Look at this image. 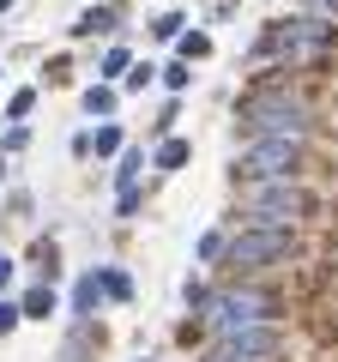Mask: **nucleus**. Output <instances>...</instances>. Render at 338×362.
<instances>
[{"instance_id": "obj_1", "label": "nucleus", "mask_w": 338, "mask_h": 362, "mask_svg": "<svg viewBox=\"0 0 338 362\" xmlns=\"http://www.w3.org/2000/svg\"><path fill=\"white\" fill-rule=\"evenodd\" d=\"M314 199L302 194L296 181H247L242 187V211H247V230H290L296 218H308Z\"/></svg>"}, {"instance_id": "obj_2", "label": "nucleus", "mask_w": 338, "mask_h": 362, "mask_svg": "<svg viewBox=\"0 0 338 362\" xmlns=\"http://www.w3.org/2000/svg\"><path fill=\"white\" fill-rule=\"evenodd\" d=\"M242 133L254 139H308V109L290 97H247L242 103Z\"/></svg>"}, {"instance_id": "obj_3", "label": "nucleus", "mask_w": 338, "mask_h": 362, "mask_svg": "<svg viewBox=\"0 0 338 362\" xmlns=\"http://www.w3.org/2000/svg\"><path fill=\"white\" fill-rule=\"evenodd\" d=\"M272 314H278V296H266V290H218L211 308H206V320H211V332H218V338H230V332L272 326Z\"/></svg>"}, {"instance_id": "obj_4", "label": "nucleus", "mask_w": 338, "mask_h": 362, "mask_svg": "<svg viewBox=\"0 0 338 362\" xmlns=\"http://www.w3.org/2000/svg\"><path fill=\"white\" fill-rule=\"evenodd\" d=\"M302 163V139H254L235 157V181H290Z\"/></svg>"}, {"instance_id": "obj_5", "label": "nucleus", "mask_w": 338, "mask_h": 362, "mask_svg": "<svg viewBox=\"0 0 338 362\" xmlns=\"http://www.w3.org/2000/svg\"><path fill=\"white\" fill-rule=\"evenodd\" d=\"M296 235L290 230H242L235 242H223V259L235 272H254V266H272V259H290Z\"/></svg>"}, {"instance_id": "obj_6", "label": "nucleus", "mask_w": 338, "mask_h": 362, "mask_svg": "<svg viewBox=\"0 0 338 362\" xmlns=\"http://www.w3.org/2000/svg\"><path fill=\"white\" fill-rule=\"evenodd\" d=\"M278 356V332L272 326H254V332H230L206 350V362H272Z\"/></svg>"}, {"instance_id": "obj_7", "label": "nucleus", "mask_w": 338, "mask_h": 362, "mask_svg": "<svg viewBox=\"0 0 338 362\" xmlns=\"http://www.w3.org/2000/svg\"><path fill=\"white\" fill-rule=\"evenodd\" d=\"M103 296H109V290H103V272H85V278H78V290H73V314H91Z\"/></svg>"}, {"instance_id": "obj_8", "label": "nucleus", "mask_w": 338, "mask_h": 362, "mask_svg": "<svg viewBox=\"0 0 338 362\" xmlns=\"http://www.w3.org/2000/svg\"><path fill=\"white\" fill-rule=\"evenodd\" d=\"M139 169H145V151L121 157V169H115V187H121V194H139Z\"/></svg>"}, {"instance_id": "obj_9", "label": "nucleus", "mask_w": 338, "mask_h": 362, "mask_svg": "<svg viewBox=\"0 0 338 362\" xmlns=\"http://www.w3.org/2000/svg\"><path fill=\"white\" fill-rule=\"evenodd\" d=\"M18 308H25V320H49V314H54V290H49V284H37L25 302H18Z\"/></svg>"}, {"instance_id": "obj_10", "label": "nucleus", "mask_w": 338, "mask_h": 362, "mask_svg": "<svg viewBox=\"0 0 338 362\" xmlns=\"http://www.w3.org/2000/svg\"><path fill=\"white\" fill-rule=\"evenodd\" d=\"M97 30H115V13H103V6H91V13L73 25V37H97Z\"/></svg>"}, {"instance_id": "obj_11", "label": "nucleus", "mask_w": 338, "mask_h": 362, "mask_svg": "<svg viewBox=\"0 0 338 362\" xmlns=\"http://www.w3.org/2000/svg\"><path fill=\"white\" fill-rule=\"evenodd\" d=\"M187 157H194V151H187V139H163V145H157V169H182Z\"/></svg>"}, {"instance_id": "obj_12", "label": "nucleus", "mask_w": 338, "mask_h": 362, "mask_svg": "<svg viewBox=\"0 0 338 362\" xmlns=\"http://www.w3.org/2000/svg\"><path fill=\"white\" fill-rule=\"evenodd\" d=\"M85 109H91V115H109V109H115V90H109V85H91V90H85Z\"/></svg>"}, {"instance_id": "obj_13", "label": "nucleus", "mask_w": 338, "mask_h": 362, "mask_svg": "<svg viewBox=\"0 0 338 362\" xmlns=\"http://www.w3.org/2000/svg\"><path fill=\"white\" fill-rule=\"evenodd\" d=\"M103 290H109V296H115V302H127V296H133L127 272H103Z\"/></svg>"}, {"instance_id": "obj_14", "label": "nucleus", "mask_w": 338, "mask_h": 362, "mask_svg": "<svg viewBox=\"0 0 338 362\" xmlns=\"http://www.w3.org/2000/svg\"><path fill=\"white\" fill-rule=\"evenodd\" d=\"M199 54H211V37H199V30L182 37V61H199Z\"/></svg>"}, {"instance_id": "obj_15", "label": "nucleus", "mask_w": 338, "mask_h": 362, "mask_svg": "<svg viewBox=\"0 0 338 362\" xmlns=\"http://www.w3.org/2000/svg\"><path fill=\"white\" fill-rule=\"evenodd\" d=\"M182 25H187V18H182V13H163V18H157V37H175V42H182V37H187V30H182Z\"/></svg>"}, {"instance_id": "obj_16", "label": "nucleus", "mask_w": 338, "mask_h": 362, "mask_svg": "<svg viewBox=\"0 0 338 362\" xmlns=\"http://www.w3.org/2000/svg\"><path fill=\"white\" fill-rule=\"evenodd\" d=\"M30 103H37V90H13V103H6V115H13V121H25V115H30Z\"/></svg>"}, {"instance_id": "obj_17", "label": "nucleus", "mask_w": 338, "mask_h": 362, "mask_svg": "<svg viewBox=\"0 0 338 362\" xmlns=\"http://www.w3.org/2000/svg\"><path fill=\"white\" fill-rule=\"evenodd\" d=\"M187 78H194V73H187V61H175V66H163V85H169V90H182Z\"/></svg>"}, {"instance_id": "obj_18", "label": "nucleus", "mask_w": 338, "mask_h": 362, "mask_svg": "<svg viewBox=\"0 0 338 362\" xmlns=\"http://www.w3.org/2000/svg\"><path fill=\"white\" fill-rule=\"evenodd\" d=\"M91 145L109 157V151H121V133H115V127H97V139H91Z\"/></svg>"}, {"instance_id": "obj_19", "label": "nucleus", "mask_w": 338, "mask_h": 362, "mask_svg": "<svg viewBox=\"0 0 338 362\" xmlns=\"http://www.w3.org/2000/svg\"><path fill=\"white\" fill-rule=\"evenodd\" d=\"M18 320H25V308H18V302H0V332H13Z\"/></svg>"}, {"instance_id": "obj_20", "label": "nucleus", "mask_w": 338, "mask_h": 362, "mask_svg": "<svg viewBox=\"0 0 338 362\" xmlns=\"http://www.w3.org/2000/svg\"><path fill=\"white\" fill-rule=\"evenodd\" d=\"M103 73H127V49H109L103 54Z\"/></svg>"}, {"instance_id": "obj_21", "label": "nucleus", "mask_w": 338, "mask_h": 362, "mask_svg": "<svg viewBox=\"0 0 338 362\" xmlns=\"http://www.w3.org/2000/svg\"><path fill=\"white\" fill-rule=\"evenodd\" d=\"M6 284H13V259L0 254V290H6Z\"/></svg>"}, {"instance_id": "obj_22", "label": "nucleus", "mask_w": 338, "mask_h": 362, "mask_svg": "<svg viewBox=\"0 0 338 362\" xmlns=\"http://www.w3.org/2000/svg\"><path fill=\"white\" fill-rule=\"evenodd\" d=\"M314 6H326V13H332V18H338V0H314Z\"/></svg>"}, {"instance_id": "obj_23", "label": "nucleus", "mask_w": 338, "mask_h": 362, "mask_svg": "<svg viewBox=\"0 0 338 362\" xmlns=\"http://www.w3.org/2000/svg\"><path fill=\"white\" fill-rule=\"evenodd\" d=\"M6 6H13V0H0V13H6Z\"/></svg>"}]
</instances>
